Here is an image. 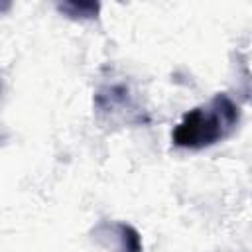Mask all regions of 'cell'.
Returning <instances> with one entry per match:
<instances>
[{
	"mask_svg": "<svg viewBox=\"0 0 252 252\" xmlns=\"http://www.w3.org/2000/svg\"><path fill=\"white\" fill-rule=\"evenodd\" d=\"M93 238L106 250L112 252H144L140 232L120 220H100L93 228Z\"/></svg>",
	"mask_w": 252,
	"mask_h": 252,
	"instance_id": "cell-3",
	"label": "cell"
},
{
	"mask_svg": "<svg viewBox=\"0 0 252 252\" xmlns=\"http://www.w3.org/2000/svg\"><path fill=\"white\" fill-rule=\"evenodd\" d=\"M94 108L106 116H122L128 122H142L130 89L124 83H106L94 93Z\"/></svg>",
	"mask_w": 252,
	"mask_h": 252,
	"instance_id": "cell-2",
	"label": "cell"
},
{
	"mask_svg": "<svg viewBox=\"0 0 252 252\" xmlns=\"http://www.w3.org/2000/svg\"><path fill=\"white\" fill-rule=\"evenodd\" d=\"M55 8L71 18V20H93L100 12V2H91V0H67V2H57Z\"/></svg>",
	"mask_w": 252,
	"mask_h": 252,
	"instance_id": "cell-4",
	"label": "cell"
},
{
	"mask_svg": "<svg viewBox=\"0 0 252 252\" xmlns=\"http://www.w3.org/2000/svg\"><path fill=\"white\" fill-rule=\"evenodd\" d=\"M240 124V106L226 93L213 94L207 102L187 110L171 132L177 148L205 150L228 138Z\"/></svg>",
	"mask_w": 252,
	"mask_h": 252,
	"instance_id": "cell-1",
	"label": "cell"
},
{
	"mask_svg": "<svg viewBox=\"0 0 252 252\" xmlns=\"http://www.w3.org/2000/svg\"><path fill=\"white\" fill-rule=\"evenodd\" d=\"M0 93H2V79H0Z\"/></svg>",
	"mask_w": 252,
	"mask_h": 252,
	"instance_id": "cell-6",
	"label": "cell"
},
{
	"mask_svg": "<svg viewBox=\"0 0 252 252\" xmlns=\"http://www.w3.org/2000/svg\"><path fill=\"white\" fill-rule=\"evenodd\" d=\"M10 6H12L10 2H0V14L6 12V10H10Z\"/></svg>",
	"mask_w": 252,
	"mask_h": 252,
	"instance_id": "cell-5",
	"label": "cell"
}]
</instances>
